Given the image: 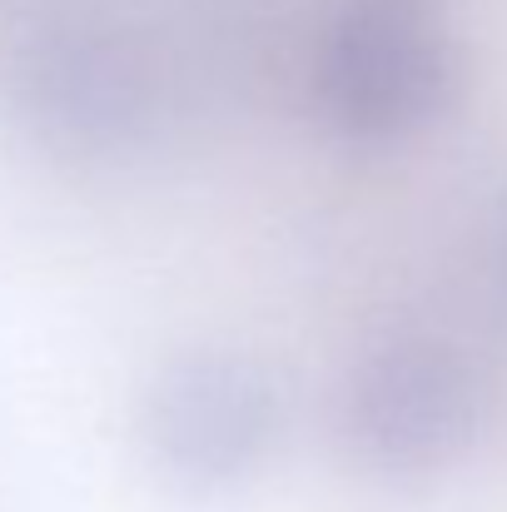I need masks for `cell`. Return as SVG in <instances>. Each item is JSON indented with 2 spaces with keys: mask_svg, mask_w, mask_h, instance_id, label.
I'll return each mask as SVG.
<instances>
[{
  "mask_svg": "<svg viewBox=\"0 0 507 512\" xmlns=\"http://www.w3.org/2000/svg\"><path fill=\"white\" fill-rule=\"evenodd\" d=\"M0 110L55 160H130L165 115L160 55L105 5H45L0 40Z\"/></svg>",
  "mask_w": 507,
  "mask_h": 512,
  "instance_id": "obj_1",
  "label": "cell"
},
{
  "mask_svg": "<svg viewBox=\"0 0 507 512\" xmlns=\"http://www.w3.org/2000/svg\"><path fill=\"white\" fill-rule=\"evenodd\" d=\"M458 45L423 0H348L309 60V100L338 140L398 145L443 120Z\"/></svg>",
  "mask_w": 507,
  "mask_h": 512,
  "instance_id": "obj_2",
  "label": "cell"
},
{
  "mask_svg": "<svg viewBox=\"0 0 507 512\" xmlns=\"http://www.w3.org/2000/svg\"><path fill=\"white\" fill-rule=\"evenodd\" d=\"M493 408L488 368L448 334L373 343L343 383V438L383 478H433L468 458Z\"/></svg>",
  "mask_w": 507,
  "mask_h": 512,
  "instance_id": "obj_3",
  "label": "cell"
},
{
  "mask_svg": "<svg viewBox=\"0 0 507 512\" xmlns=\"http://www.w3.org/2000/svg\"><path fill=\"white\" fill-rule=\"evenodd\" d=\"M135 428L169 483L224 493L274 458L284 438V388L239 348H184L150 373Z\"/></svg>",
  "mask_w": 507,
  "mask_h": 512,
  "instance_id": "obj_4",
  "label": "cell"
},
{
  "mask_svg": "<svg viewBox=\"0 0 507 512\" xmlns=\"http://www.w3.org/2000/svg\"><path fill=\"white\" fill-rule=\"evenodd\" d=\"M473 279L478 294L488 299L493 319L507 324V189H498L473 229Z\"/></svg>",
  "mask_w": 507,
  "mask_h": 512,
  "instance_id": "obj_5",
  "label": "cell"
}]
</instances>
